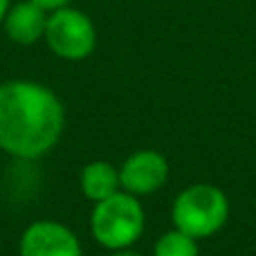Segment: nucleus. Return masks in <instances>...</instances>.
Here are the masks:
<instances>
[{
  "label": "nucleus",
  "instance_id": "nucleus-7",
  "mask_svg": "<svg viewBox=\"0 0 256 256\" xmlns=\"http://www.w3.org/2000/svg\"><path fill=\"white\" fill-rule=\"evenodd\" d=\"M48 12L32 0L14 4L4 16V32L18 45H32L45 36Z\"/></svg>",
  "mask_w": 256,
  "mask_h": 256
},
{
  "label": "nucleus",
  "instance_id": "nucleus-11",
  "mask_svg": "<svg viewBox=\"0 0 256 256\" xmlns=\"http://www.w3.org/2000/svg\"><path fill=\"white\" fill-rule=\"evenodd\" d=\"M7 12H9V0H0V22L4 20Z\"/></svg>",
  "mask_w": 256,
  "mask_h": 256
},
{
  "label": "nucleus",
  "instance_id": "nucleus-10",
  "mask_svg": "<svg viewBox=\"0 0 256 256\" xmlns=\"http://www.w3.org/2000/svg\"><path fill=\"white\" fill-rule=\"evenodd\" d=\"M32 2L38 4V7H43L45 12H54V9L68 7V2H70V0H32Z\"/></svg>",
  "mask_w": 256,
  "mask_h": 256
},
{
  "label": "nucleus",
  "instance_id": "nucleus-6",
  "mask_svg": "<svg viewBox=\"0 0 256 256\" xmlns=\"http://www.w3.org/2000/svg\"><path fill=\"white\" fill-rule=\"evenodd\" d=\"M168 178V162L158 150H137L124 162L120 182L126 194L148 196L155 194Z\"/></svg>",
  "mask_w": 256,
  "mask_h": 256
},
{
  "label": "nucleus",
  "instance_id": "nucleus-12",
  "mask_svg": "<svg viewBox=\"0 0 256 256\" xmlns=\"http://www.w3.org/2000/svg\"><path fill=\"white\" fill-rule=\"evenodd\" d=\"M112 256H142V254H137V252H130V250H117Z\"/></svg>",
  "mask_w": 256,
  "mask_h": 256
},
{
  "label": "nucleus",
  "instance_id": "nucleus-9",
  "mask_svg": "<svg viewBox=\"0 0 256 256\" xmlns=\"http://www.w3.org/2000/svg\"><path fill=\"white\" fill-rule=\"evenodd\" d=\"M155 256H198V238L180 230L166 232L155 243Z\"/></svg>",
  "mask_w": 256,
  "mask_h": 256
},
{
  "label": "nucleus",
  "instance_id": "nucleus-5",
  "mask_svg": "<svg viewBox=\"0 0 256 256\" xmlns=\"http://www.w3.org/2000/svg\"><path fill=\"white\" fill-rule=\"evenodd\" d=\"M20 256H84V252L70 227L54 220H38L22 234Z\"/></svg>",
  "mask_w": 256,
  "mask_h": 256
},
{
  "label": "nucleus",
  "instance_id": "nucleus-4",
  "mask_svg": "<svg viewBox=\"0 0 256 256\" xmlns=\"http://www.w3.org/2000/svg\"><path fill=\"white\" fill-rule=\"evenodd\" d=\"M43 38L48 40V48L56 56L66 61H81L92 54L97 45V32H94L92 20L84 12L61 7L48 16Z\"/></svg>",
  "mask_w": 256,
  "mask_h": 256
},
{
  "label": "nucleus",
  "instance_id": "nucleus-3",
  "mask_svg": "<svg viewBox=\"0 0 256 256\" xmlns=\"http://www.w3.org/2000/svg\"><path fill=\"white\" fill-rule=\"evenodd\" d=\"M171 216L176 230L194 238H207L225 227L230 218V202L218 186L191 184L176 198Z\"/></svg>",
  "mask_w": 256,
  "mask_h": 256
},
{
  "label": "nucleus",
  "instance_id": "nucleus-2",
  "mask_svg": "<svg viewBox=\"0 0 256 256\" xmlns=\"http://www.w3.org/2000/svg\"><path fill=\"white\" fill-rule=\"evenodd\" d=\"M144 209L132 194H122L94 204L90 227L94 240L108 250H128L144 232Z\"/></svg>",
  "mask_w": 256,
  "mask_h": 256
},
{
  "label": "nucleus",
  "instance_id": "nucleus-8",
  "mask_svg": "<svg viewBox=\"0 0 256 256\" xmlns=\"http://www.w3.org/2000/svg\"><path fill=\"white\" fill-rule=\"evenodd\" d=\"M120 186V171H115V166L104 162V160L86 164L81 171V191L88 200L102 202V200L115 196Z\"/></svg>",
  "mask_w": 256,
  "mask_h": 256
},
{
  "label": "nucleus",
  "instance_id": "nucleus-1",
  "mask_svg": "<svg viewBox=\"0 0 256 256\" xmlns=\"http://www.w3.org/2000/svg\"><path fill=\"white\" fill-rule=\"evenodd\" d=\"M66 126V110L50 88L34 81L0 84V150L36 160L52 150Z\"/></svg>",
  "mask_w": 256,
  "mask_h": 256
}]
</instances>
